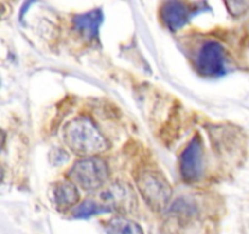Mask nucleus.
I'll return each mask as SVG.
<instances>
[{
  "label": "nucleus",
  "instance_id": "nucleus-1",
  "mask_svg": "<svg viewBox=\"0 0 249 234\" xmlns=\"http://www.w3.org/2000/svg\"><path fill=\"white\" fill-rule=\"evenodd\" d=\"M63 136L71 150L87 157L96 156L108 148L106 138L88 117H77L68 122Z\"/></svg>",
  "mask_w": 249,
  "mask_h": 234
},
{
  "label": "nucleus",
  "instance_id": "nucleus-2",
  "mask_svg": "<svg viewBox=\"0 0 249 234\" xmlns=\"http://www.w3.org/2000/svg\"><path fill=\"white\" fill-rule=\"evenodd\" d=\"M136 185L146 204L155 211H162L172 197V188L162 173L145 170L139 173Z\"/></svg>",
  "mask_w": 249,
  "mask_h": 234
},
{
  "label": "nucleus",
  "instance_id": "nucleus-3",
  "mask_svg": "<svg viewBox=\"0 0 249 234\" xmlns=\"http://www.w3.org/2000/svg\"><path fill=\"white\" fill-rule=\"evenodd\" d=\"M70 177L80 188L92 192L104 187L107 182L108 168L106 162L97 156L84 157L74 163L70 171Z\"/></svg>",
  "mask_w": 249,
  "mask_h": 234
},
{
  "label": "nucleus",
  "instance_id": "nucleus-4",
  "mask_svg": "<svg viewBox=\"0 0 249 234\" xmlns=\"http://www.w3.org/2000/svg\"><path fill=\"white\" fill-rule=\"evenodd\" d=\"M196 66L198 72L206 77L224 75L226 70V56L223 45L218 41L204 44L197 55Z\"/></svg>",
  "mask_w": 249,
  "mask_h": 234
},
{
  "label": "nucleus",
  "instance_id": "nucleus-5",
  "mask_svg": "<svg viewBox=\"0 0 249 234\" xmlns=\"http://www.w3.org/2000/svg\"><path fill=\"white\" fill-rule=\"evenodd\" d=\"M203 170V150L199 136H195L180 157V172L182 178L187 182L197 180L202 175Z\"/></svg>",
  "mask_w": 249,
  "mask_h": 234
},
{
  "label": "nucleus",
  "instance_id": "nucleus-6",
  "mask_svg": "<svg viewBox=\"0 0 249 234\" xmlns=\"http://www.w3.org/2000/svg\"><path fill=\"white\" fill-rule=\"evenodd\" d=\"M196 4H185L181 1H168L163 4L162 17L165 26L172 31L182 28L195 14Z\"/></svg>",
  "mask_w": 249,
  "mask_h": 234
},
{
  "label": "nucleus",
  "instance_id": "nucleus-7",
  "mask_svg": "<svg viewBox=\"0 0 249 234\" xmlns=\"http://www.w3.org/2000/svg\"><path fill=\"white\" fill-rule=\"evenodd\" d=\"M104 21V14L100 9L79 14L73 19V28L87 39H95Z\"/></svg>",
  "mask_w": 249,
  "mask_h": 234
},
{
  "label": "nucleus",
  "instance_id": "nucleus-8",
  "mask_svg": "<svg viewBox=\"0 0 249 234\" xmlns=\"http://www.w3.org/2000/svg\"><path fill=\"white\" fill-rule=\"evenodd\" d=\"M51 200L56 209L60 211L73 207L77 205L79 200V193H78L77 187L71 182H60L56 183L51 188Z\"/></svg>",
  "mask_w": 249,
  "mask_h": 234
},
{
  "label": "nucleus",
  "instance_id": "nucleus-9",
  "mask_svg": "<svg viewBox=\"0 0 249 234\" xmlns=\"http://www.w3.org/2000/svg\"><path fill=\"white\" fill-rule=\"evenodd\" d=\"M107 234H143L142 228L136 222L125 217H114L106 224Z\"/></svg>",
  "mask_w": 249,
  "mask_h": 234
},
{
  "label": "nucleus",
  "instance_id": "nucleus-10",
  "mask_svg": "<svg viewBox=\"0 0 249 234\" xmlns=\"http://www.w3.org/2000/svg\"><path fill=\"white\" fill-rule=\"evenodd\" d=\"M112 209L107 206L106 204H99L94 200H85L80 205H78L73 211V217L75 218H89L95 214H105V212H111Z\"/></svg>",
  "mask_w": 249,
  "mask_h": 234
}]
</instances>
